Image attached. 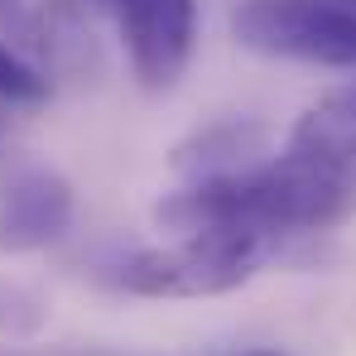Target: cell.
<instances>
[{"instance_id":"obj_1","label":"cell","mask_w":356,"mask_h":356,"mask_svg":"<svg viewBox=\"0 0 356 356\" xmlns=\"http://www.w3.org/2000/svg\"><path fill=\"white\" fill-rule=\"evenodd\" d=\"M356 212V188L294 149L212 183H188L154 202V222L169 232H250L280 241L289 232H327Z\"/></svg>"},{"instance_id":"obj_2","label":"cell","mask_w":356,"mask_h":356,"mask_svg":"<svg viewBox=\"0 0 356 356\" xmlns=\"http://www.w3.org/2000/svg\"><path fill=\"white\" fill-rule=\"evenodd\" d=\"M275 241L250 232H193L174 245L135 250L116 265V284L135 298H212L232 294L270 260Z\"/></svg>"},{"instance_id":"obj_3","label":"cell","mask_w":356,"mask_h":356,"mask_svg":"<svg viewBox=\"0 0 356 356\" xmlns=\"http://www.w3.org/2000/svg\"><path fill=\"white\" fill-rule=\"evenodd\" d=\"M232 34L265 58L356 67V0H245Z\"/></svg>"},{"instance_id":"obj_4","label":"cell","mask_w":356,"mask_h":356,"mask_svg":"<svg viewBox=\"0 0 356 356\" xmlns=\"http://www.w3.org/2000/svg\"><path fill=\"white\" fill-rule=\"evenodd\" d=\"M130 67L149 92H164L183 77L197 44V0H111Z\"/></svg>"},{"instance_id":"obj_5","label":"cell","mask_w":356,"mask_h":356,"mask_svg":"<svg viewBox=\"0 0 356 356\" xmlns=\"http://www.w3.org/2000/svg\"><path fill=\"white\" fill-rule=\"evenodd\" d=\"M72 222V183L58 169L24 164L0 183V255L44 250Z\"/></svg>"},{"instance_id":"obj_6","label":"cell","mask_w":356,"mask_h":356,"mask_svg":"<svg viewBox=\"0 0 356 356\" xmlns=\"http://www.w3.org/2000/svg\"><path fill=\"white\" fill-rule=\"evenodd\" d=\"M260 154H270V125L265 120L250 116L212 120L174 149V174L188 183H212V178H232L265 164Z\"/></svg>"},{"instance_id":"obj_7","label":"cell","mask_w":356,"mask_h":356,"mask_svg":"<svg viewBox=\"0 0 356 356\" xmlns=\"http://www.w3.org/2000/svg\"><path fill=\"white\" fill-rule=\"evenodd\" d=\"M289 149L356 188V87L332 92L318 106H308L289 135Z\"/></svg>"},{"instance_id":"obj_8","label":"cell","mask_w":356,"mask_h":356,"mask_svg":"<svg viewBox=\"0 0 356 356\" xmlns=\"http://www.w3.org/2000/svg\"><path fill=\"white\" fill-rule=\"evenodd\" d=\"M0 102H10V106L49 102V77L34 63H24L15 49H5V44H0Z\"/></svg>"},{"instance_id":"obj_9","label":"cell","mask_w":356,"mask_h":356,"mask_svg":"<svg viewBox=\"0 0 356 356\" xmlns=\"http://www.w3.org/2000/svg\"><path fill=\"white\" fill-rule=\"evenodd\" d=\"M241 356H284V352H241Z\"/></svg>"},{"instance_id":"obj_10","label":"cell","mask_w":356,"mask_h":356,"mask_svg":"<svg viewBox=\"0 0 356 356\" xmlns=\"http://www.w3.org/2000/svg\"><path fill=\"white\" fill-rule=\"evenodd\" d=\"M0 5H10V0H0Z\"/></svg>"}]
</instances>
